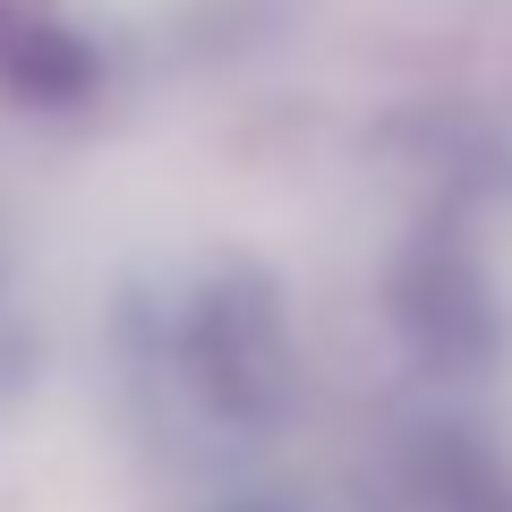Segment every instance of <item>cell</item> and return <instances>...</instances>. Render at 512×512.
<instances>
[{
	"label": "cell",
	"mask_w": 512,
	"mask_h": 512,
	"mask_svg": "<svg viewBox=\"0 0 512 512\" xmlns=\"http://www.w3.org/2000/svg\"><path fill=\"white\" fill-rule=\"evenodd\" d=\"M103 60L77 35V18H60L52 0H0V94L18 103H86Z\"/></svg>",
	"instance_id": "cell-2"
},
{
	"label": "cell",
	"mask_w": 512,
	"mask_h": 512,
	"mask_svg": "<svg viewBox=\"0 0 512 512\" xmlns=\"http://www.w3.org/2000/svg\"><path fill=\"white\" fill-rule=\"evenodd\" d=\"M239 512H291V504H239Z\"/></svg>",
	"instance_id": "cell-4"
},
{
	"label": "cell",
	"mask_w": 512,
	"mask_h": 512,
	"mask_svg": "<svg viewBox=\"0 0 512 512\" xmlns=\"http://www.w3.org/2000/svg\"><path fill=\"white\" fill-rule=\"evenodd\" d=\"M154 350H163V376L214 427H274L291 410L299 350H291V325H282V299L256 274H239V265L180 282L163 299Z\"/></svg>",
	"instance_id": "cell-1"
},
{
	"label": "cell",
	"mask_w": 512,
	"mask_h": 512,
	"mask_svg": "<svg viewBox=\"0 0 512 512\" xmlns=\"http://www.w3.org/2000/svg\"><path fill=\"white\" fill-rule=\"evenodd\" d=\"M410 512H512V461L478 444L470 427H427L402 470Z\"/></svg>",
	"instance_id": "cell-3"
}]
</instances>
